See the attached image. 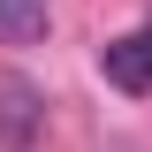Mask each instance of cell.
<instances>
[{
  "instance_id": "obj_1",
  "label": "cell",
  "mask_w": 152,
  "mask_h": 152,
  "mask_svg": "<svg viewBox=\"0 0 152 152\" xmlns=\"http://www.w3.org/2000/svg\"><path fill=\"white\" fill-rule=\"evenodd\" d=\"M38 129H46V91L23 84V76H8L0 84V152H31Z\"/></svg>"
},
{
  "instance_id": "obj_2",
  "label": "cell",
  "mask_w": 152,
  "mask_h": 152,
  "mask_svg": "<svg viewBox=\"0 0 152 152\" xmlns=\"http://www.w3.org/2000/svg\"><path fill=\"white\" fill-rule=\"evenodd\" d=\"M99 76H107L114 91H152V46H145V31L107 38L99 46Z\"/></svg>"
},
{
  "instance_id": "obj_3",
  "label": "cell",
  "mask_w": 152,
  "mask_h": 152,
  "mask_svg": "<svg viewBox=\"0 0 152 152\" xmlns=\"http://www.w3.org/2000/svg\"><path fill=\"white\" fill-rule=\"evenodd\" d=\"M53 0H0V46H46Z\"/></svg>"
},
{
  "instance_id": "obj_4",
  "label": "cell",
  "mask_w": 152,
  "mask_h": 152,
  "mask_svg": "<svg viewBox=\"0 0 152 152\" xmlns=\"http://www.w3.org/2000/svg\"><path fill=\"white\" fill-rule=\"evenodd\" d=\"M145 46H152V23H145Z\"/></svg>"
}]
</instances>
